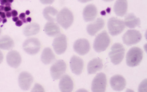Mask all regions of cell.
I'll list each match as a JSON object with an SVG mask.
<instances>
[{
	"instance_id": "cell-44",
	"label": "cell",
	"mask_w": 147,
	"mask_h": 92,
	"mask_svg": "<svg viewBox=\"0 0 147 92\" xmlns=\"http://www.w3.org/2000/svg\"><path fill=\"white\" fill-rule=\"evenodd\" d=\"M3 18H2L1 17H0V22H3Z\"/></svg>"
},
{
	"instance_id": "cell-34",
	"label": "cell",
	"mask_w": 147,
	"mask_h": 92,
	"mask_svg": "<svg viewBox=\"0 0 147 92\" xmlns=\"http://www.w3.org/2000/svg\"><path fill=\"white\" fill-rule=\"evenodd\" d=\"M0 17L2 18H6V14L4 11H0Z\"/></svg>"
},
{
	"instance_id": "cell-8",
	"label": "cell",
	"mask_w": 147,
	"mask_h": 92,
	"mask_svg": "<svg viewBox=\"0 0 147 92\" xmlns=\"http://www.w3.org/2000/svg\"><path fill=\"white\" fill-rule=\"evenodd\" d=\"M107 77L104 73L96 75L92 83V91L93 92H104L106 90Z\"/></svg>"
},
{
	"instance_id": "cell-12",
	"label": "cell",
	"mask_w": 147,
	"mask_h": 92,
	"mask_svg": "<svg viewBox=\"0 0 147 92\" xmlns=\"http://www.w3.org/2000/svg\"><path fill=\"white\" fill-rule=\"evenodd\" d=\"M33 82H34V78L29 72H22L19 74L18 84L22 90L28 91V89H30Z\"/></svg>"
},
{
	"instance_id": "cell-15",
	"label": "cell",
	"mask_w": 147,
	"mask_h": 92,
	"mask_svg": "<svg viewBox=\"0 0 147 92\" xmlns=\"http://www.w3.org/2000/svg\"><path fill=\"white\" fill-rule=\"evenodd\" d=\"M22 62V58L18 51L12 50L7 55V63L11 67L17 68Z\"/></svg>"
},
{
	"instance_id": "cell-30",
	"label": "cell",
	"mask_w": 147,
	"mask_h": 92,
	"mask_svg": "<svg viewBox=\"0 0 147 92\" xmlns=\"http://www.w3.org/2000/svg\"><path fill=\"white\" fill-rule=\"evenodd\" d=\"M0 4L3 6H11V3H9L8 0H0Z\"/></svg>"
},
{
	"instance_id": "cell-19",
	"label": "cell",
	"mask_w": 147,
	"mask_h": 92,
	"mask_svg": "<svg viewBox=\"0 0 147 92\" xmlns=\"http://www.w3.org/2000/svg\"><path fill=\"white\" fill-rule=\"evenodd\" d=\"M103 67L102 60L99 58H94L88 63L87 70L89 74H96L97 72L102 70Z\"/></svg>"
},
{
	"instance_id": "cell-45",
	"label": "cell",
	"mask_w": 147,
	"mask_h": 92,
	"mask_svg": "<svg viewBox=\"0 0 147 92\" xmlns=\"http://www.w3.org/2000/svg\"><path fill=\"white\" fill-rule=\"evenodd\" d=\"M8 1H9V3H13V0H8Z\"/></svg>"
},
{
	"instance_id": "cell-9",
	"label": "cell",
	"mask_w": 147,
	"mask_h": 92,
	"mask_svg": "<svg viewBox=\"0 0 147 92\" xmlns=\"http://www.w3.org/2000/svg\"><path fill=\"white\" fill-rule=\"evenodd\" d=\"M67 66L64 61L58 60L51 66V74L54 80L60 79V78L65 74Z\"/></svg>"
},
{
	"instance_id": "cell-40",
	"label": "cell",
	"mask_w": 147,
	"mask_h": 92,
	"mask_svg": "<svg viewBox=\"0 0 147 92\" xmlns=\"http://www.w3.org/2000/svg\"><path fill=\"white\" fill-rule=\"evenodd\" d=\"M0 11H4V6L0 5Z\"/></svg>"
},
{
	"instance_id": "cell-43",
	"label": "cell",
	"mask_w": 147,
	"mask_h": 92,
	"mask_svg": "<svg viewBox=\"0 0 147 92\" xmlns=\"http://www.w3.org/2000/svg\"><path fill=\"white\" fill-rule=\"evenodd\" d=\"M104 1H107V2H109V1H113V0H103Z\"/></svg>"
},
{
	"instance_id": "cell-39",
	"label": "cell",
	"mask_w": 147,
	"mask_h": 92,
	"mask_svg": "<svg viewBox=\"0 0 147 92\" xmlns=\"http://www.w3.org/2000/svg\"><path fill=\"white\" fill-rule=\"evenodd\" d=\"M19 20V17H18V16H15V17H13V20L14 21V22H16V21H18Z\"/></svg>"
},
{
	"instance_id": "cell-25",
	"label": "cell",
	"mask_w": 147,
	"mask_h": 92,
	"mask_svg": "<svg viewBox=\"0 0 147 92\" xmlns=\"http://www.w3.org/2000/svg\"><path fill=\"white\" fill-rule=\"evenodd\" d=\"M40 30L39 25L36 22H32L27 25L23 29V33L24 36L30 37L37 34Z\"/></svg>"
},
{
	"instance_id": "cell-35",
	"label": "cell",
	"mask_w": 147,
	"mask_h": 92,
	"mask_svg": "<svg viewBox=\"0 0 147 92\" xmlns=\"http://www.w3.org/2000/svg\"><path fill=\"white\" fill-rule=\"evenodd\" d=\"M11 15L13 17H15V16H18V12L16 10H13L11 11Z\"/></svg>"
},
{
	"instance_id": "cell-29",
	"label": "cell",
	"mask_w": 147,
	"mask_h": 92,
	"mask_svg": "<svg viewBox=\"0 0 147 92\" xmlns=\"http://www.w3.org/2000/svg\"><path fill=\"white\" fill-rule=\"evenodd\" d=\"M40 1L44 5H51L54 3V0H40Z\"/></svg>"
},
{
	"instance_id": "cell-38",
	"label": "cell",
	"mask_w": 147,
	"mask_h": 92,
	"mask_svg": "<svg viewBox=\"0 0 147 92\" xmlns=\"http://www.w3.org/2000/svg\"><path fill=\"white\" fill-rule=\"evenodd\" d=\"M90 1H92V0H79V1L80 3H86V2H88Z\"/></svg>"
},
{
	"instance_id": "cell-24",
	"label": "cell",
	"mask_w": 147,
	"mask_h": 92,
	"mask_svg": "<svg viewBox=\"0 0 147 92\" xmlns=\"http://www.w3.org/2000/svg\"><path fill=\"white\" fill-rule=\"evenodd\" d=\"M58 11L53 7L48 6L43 10V16L49 22H55L56 21V16L58 15Z\"/></svg>"
},
{
	"instance_id": "cell-3",
	"label": "cell",
	"mask_w": 147,
	"mask_h": 92,
	"mask_svg": "<svg viewBox=\"0 0 147 92\" xmlns=\"http://www.w3.org/2000/svg\"><path fill=\"white\" fill-rule=\"evenodd\" d=\"M109 57L113 65H118L122 62L125 55V49L120 43H116L111 47Z\"/></svg>"
},
{
	"instance_id": "cell-2",
	"label": "cell",
	"mask_w": 147,
	"mask_h": 92,
	"mask_svg": "<svg viewBox=\"0 0 147 92\" xmlns=\"http://www.w3.org/2000/svg\"><path fill=\"white\" fill-rule=\"evenodd\" d=\"M73 20L74 16L72 12L66 7L63 8L58 12L56 16V22L65 30L68 29L72 25Z\"/></svg>"
},
{
	"instance_id": "cell-5",
	"label": "cell",
	"mask_w": 147,
	"mask_h": 92,
	"mask_svg": "<svg viewBox=\"0 0 147 92\" xmlns=\"http://www.w3.org/2000/svg\"><path fill=\"white\" fill-rule=\"evenodd\" d=\"M108 30L111 36H117L122 33L125 29V26L124 20L112 17L109 19L107 22Z\"/></svg>"
},
{
	"instance_id": "cell-23",
	"label": "cell",
	"mask_w": 147,
	"mask_h": 92,
	"mask_svg": "<svg viewBox=\"0 0 147 92\" xmlns=\"http://www.w3.org/2000/svg\"><path fill=\"white\" fill-rule=\"evenodd\" d=\"M55 59L56 57L51 48H46L43 49L41 55V60L45 65L51 64Z\"/></svg>"
},
{
	"instance_id": "cell-42",
	"label": "cell",
	"mask_w": 147,
	"mask_h": 92,
	"mask_svg": "<svg viewBox=\"0 0 147 92\" xmlns=\"http://www.w3.org/2000/svg\"><path fill=\"white\" fill-rule=\"evenodd\" d=\"M7 20L6 18H3V22H3V23H5V22H7Z\"/></svg>"
},
{
	"instance_id": "cell-7",
	"label": "cell",
	"mask_w": 147,
	"mask_h": 92,
	"mask_svg": "<svg viewBox=\"0 0 147 92\" xmlns=\"http://www.w3.org/2000/svg\"><path fill=\"white\" fill-rule=\"evenodd\" d=\"M142 39V35L138 30L131 29L128 30L125 33L122 37L123 42L126 46H132V45L138 44Z\"/></svg>"
},
{
	"instance_id": "cell-13",
	"label": "cell",
	"mask_w": 147,
	"mask_h": 92,
	"mask_svg": "<svg viewBox=\"0 0 147 92\" xmlns=\"http://www.w3.org/2000/svg\"><path fill=\"white\" fill-rule=\"evenodd\" d=\"M110 84L114 91H121L124 89L125 86H126V81L122 76L117 74L111 77Z\"/></svg>"
},
{
	"instance_id": "cell-20",
	"label": "cell",
	"mask_w": 147,
	"mask_h": 92,
	"mask_svg": "<svg viewBox=\"0 0 147 92\" xmlns=\"http://www.w3.org/2000/svg\"><path fill=\"white\" fill-rule=\"evenodd\" d=\"M44 31L47 36L56 37L60 34V27L54 22H49L45 26Z\"/></svg>"
},
{
	"instance_id": "cell-10",
	"label": "cell",
	"mask_w": 147,
	"mask_h": 92,
	"mask_svg": "<svg viewBox=\"0 0 147 92\" xmlns=\"http://www.w3.org/2000/svg\"><path fill=\"white\" fill-rule=\"evenodd\" d=\"M53 47L55 53L58 55L64 53L67 48V37L64 34H60L56 36L53 42Z\"/></svg>"
},
{
	"instance_id": "cell-27",
	"label": "cell",
	"mask_w": 147,
	"mask_h": 92,
	"mask_svg": "<svg viewBox=\"0 0 147 92\" xmlns=\"http://www.w3.org/2000/svg\"><path fill=\"white\" fill-rule=\"evenodd\" d=\"M146 80H144L143 82H141V84L139 87V91L143 92V91H147V87H146Z\"/></svg>"
},
{
	"instance_id": "cell-28",
	"label": "cell",
	"mask_w": 147,
	"mask_h": 92,
	"mask_svg": "<svg viewBox=\"0 0 147 92\" xmlns=\"http://www.w3.org/2000/svg\"><path fill=\"white\" fill-rule=\"evenodd\" d=\"M32 91V92H34V91H42L43 92V91H45V89L40 84H35V86L34 87V88H33Z\"/></svg>"
},
{
	"instance_id": "cell-17",
	"label": "cell",
	"mask_w": 147,
	"mask_h": 92,
	"mask_svg": "<svg viewBox=\"0 0 147 92\" xmlns=\"http://www.w3.org/2000/svg\"><path fill=\"white\" fill-rule=\"evenodd\" d=\"M98 10L96 7L93 4L88 5L83 10V18L85 22H92L96 18Z\"/></svg>"
},
{
	"instance_id": "cell-18",
	"label": "cell",
	"mask_w": 147,
	"mask_h": 92,
	"mask_svg": "<svg viewBox=\"0 0 147 92\" xmlns=\"http://www.w3.org/2000/svg\"><path fill=\"white\" fill-rule=\"evenodd\" d=\"M104 26H105L104 20L101 18H97L96 20L87 26L86 30L88 34L92 36H94L104 27Z\"/></svg>"
},
{
	"instance_id": "cell-6",
	"label": "cell",
	"mask_w": 147,
	"mask_h": 92,
	"mask_svg": "<svg viewBox=\"0 0 147 92\" xmlns=\"http://www.w3.org/2000/svg\"><path fill=\"white\" fill-rule=\"evenodd\" d=\"M23 49L29 55H35L40 51L41 43L35 37H31L26 40L23 43Z\"/></svg>"
},
{
	"instance_id": "cell-41",
	"label": "cell",
	"mask_w": 147,
	"mask_h": 92,
	"mask_svg": "<svg viewBox=\"0 0 147 92\" xmlns=\"http://www.w3.org/2000/svg\"><path fill=\"white\" fill-rule=\"evenodd\" d=\"M26 20H27V22H31V21H32V18H31L30 17H28V18H27V19H26Z\"/></svg>"
},
{
	"instance_id": "cell-31",
	"label": "cell",
	"mask_w": 147,
	"mask_h": 92,
	"mask_svg": "<svg viewBox=\"0 0 147 92\" xmlns=\"http://www.w3.org/2000/svg\"><path fill=\"white\" fill-rule=\"evenodd\" d=\"M19 18H20V20L22 21L24 23H26L27 22V20H26V14L25 13H21L20 16H19Z\"/></svg>"
},
{
	"instance_id": "cell-46",
	"label": "cell",
	"mask_w": 147,
	"mask_h": 92,
	"mask_svg": "<svg viewBox=\"0 0 147 92\" xmlns=\"http://www.w3.org/2000/svg\"><path fill=\"white\" fill-rule=\"evenodd\" d=\"M26 13L27 15H29V14H30V11H27Z\"/></svg>"
},
{
	"instance_id": "cell-1",
	"label": "cell",
	"mask_w": 147,
	"mask_h": 92,
	"mask_svg": "<svg viewBox=\"0 0 147 92\" xmlns=\"http://www.w3.org/2000/svg\"><path fill=\"white\" fill-rule=\"evenodd\" d=\"M143 53L141 49L137 47H133L129 49L126 55L127 65L130 67L138 66L143 60Z\"/></svg>"
},
{
	"instance_id": "cell-4",
	"label": "cell",
	"mask_w": 147,
	"mask_h": 92,
	"mask_svg": "<svg viewBox=\"0 0 147 92\" xmlns=\"http://www.w3.org/2000/svg\"><path fill=\"white\" fill-rule=\"evenodd\" d=\"M111 43L110 37L107 32L103 31L98 34L94 42V49L98 53L105 51Z\"/></svg>"
},
{
	"instance_id": "cell-11",
	"label": "cell",
	"mask_w": 147,
	"mask_h": 92,
	"mask_svg": "<svg viewBox=\"0 0 147 92\" xmlns=\"http://www.w3.org/2000/svg\"><path fill=\"white\" fill-rule=\"evenodd\" d=\"M73 49L80 55H85L90 50V45L86 39L80 38L76 40L73 45Z\"/></svg>"
},
{
	"instance_id": "cell-26",
	"label": "cell",
	"mask_w": 147,
	"mask_h": 92,
	"mask_svg": "<svg viewBox=\"0 0 147 92\" xmlns=\"http://www.w3.org/2000/svg\"><path fill=\"white\" fill-rule=\"evenodd\" d=\"M15 46L13 39L8 36H3L0 37V49L11 50Z\"/></svg>"
},
{
	"instance_id": "cell-37",
	"label": "cell",
	"mask_w": 147,
	"mask_h": 92,
	"mask_svg": "<svg viewBox=\"0 0 147 92\" xmlns=\"http://www.w3.org/2000/svg\"><path fill=\"white\" fill-rule=\"evenodd\" d=\"M6 14V17L7 18H10L11 16H12V15H11V11H9V12H7L5 13Z\"/></svg>"
},
{
	"instance_id": "cell-36",
	"label": "cell",
	"mask_w": 147,
	"mask_h": 92,
	"mask_svg": "<svg viewBox=\"0 0 147 92\" xmlns=\"http://www.w3.org/2000/svg\"><path fill=\"white\" fill-rule=\"evenodd\" d=\"M3 59V53H2L1 51H0V64L2 63Z\"/></svg>"
},
{
	"instance_id": "cell-32",
	"label": "cell",
	"mask_w": 147,
	"mask_h": 92,
	"mask_svg": "<svg viewBox=\"0 0 147 92\" xmlns=\"http://www.w3.org/2000/svg\"><path fill=\"white\" fill-rule=\"evenodd\" d=\"M11 10V6H4V12H9Z\"/></svg>"
},
{
	"instance_id": "cell-14",
	"label": "cell",
	"mask_w": 147,
	"mask_h": 92,
	"mask_svg": "<svg viewBox=\"0 0 147 92\" xmlns=\"http://www.w3.org/2000/svg\"><path fill=\"white\" fill-rule=\"evenodd\" d=\"M70 68L73 74L80 75L84 68V61L79 57L73 55L70 60Z\"/></svg>"
},
{
	"instance_id": "cell-33",
	"label": "cell",
	"mask_w": 147,
	"mask_h": 92,
	"mask_svg": "<svg viewBox=\"0 0 147 92\" xmlns=\"http://www.w3.org/2000/svg\"><path fill=\"white\" fill-rule=\"evenodd\" d=\"M23 22L21 20H18V21H16V22H15V24H16V27H21V26H22V25H23Z\"/></svg>"
},
{
	"instance_id": "cell-21",
	"label": "cell",
	"mask_w": 147,
	"mask_h": 92,
	"mask_svg": "<svg viewBox=\"0 0 147 92\" xmlns=\"http://www.w3.org/2000/svg\"><path fill=\"white\" fill-rule=\"evenodd\" d=\"M127 11V0H117L114 5V11L116 15L119 16H124Z\"/></svg>"
},
{
	"instance_id": "cell-16",
	"label": "cell",
	"mask_w": 147,
	"mask_h": 92,
	"mask_svg": "<svg viewBox=\"0 0 147 92\" xmlns=\"http://www.w3.org/2000/svg\"><path fill=\"white\" fill-rule=\"evenodd\" d=\"M74 84L73 82L69 75L63 74L60 78V81L59 83V88L61 92H71L73 90Z\"/></svg>"
},
{
	"instance_id": "cell-22",
	"label": "cell",
	"mask_w": 147,
	"mask_h": 92,
	"mask_svg": "<svg viewBox=\"0 0 147 92\" xmlns=\"http://www.w3.org/2000/svg\"><path fill=\"white\" fill-rule=\"evenodd\" d=\"M124 25L125 27L129 28H134L136 27H139L141 25L140 18L136 17L134 13H129L125 16Z\"/></svg>"
},
{
	"instance_id": "cell-47",
	"label": "cell",
	"mask_w": 147,
	"mask_h": 92,
	"mask_svg": "<svg viewBox=\"0 0 147 92\" xmlns=\"http://www.w3.org/2000/svg\"><path fill=\"white\" fill-rule=\"evenodd\" d=\"M1 28H0V35H1Z\"/></svg>"
}]
</instances>
